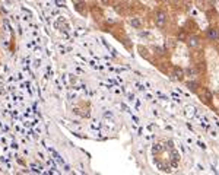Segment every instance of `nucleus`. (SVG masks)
<instances>
[{"mask_svg": "<svg viewBox=\"0 0 219 175\" xmlns=\"http://www.w3.org/2000/svg\"><path fill=\"white\" fill-rule=\"evenodd\" d=\"M155 24H156L158 28H164L165 26V24H167V15H165V12H162V10L156 12V15H155Z\"/></svg>", "mask_w": 219, "mask_h": 175, "instance_id": "f257e3e1", "label": "nucleus"}, {"mask_svg": "<svg viewBox=\"0 0 219 175\" xmlns=\"http://www.w3.org/2000/svg\"><path fill=\"white\" fill-rule=\"evenodd\" d=\"M162 150V147H161V144H156L155 147H153V152H161Z\"/></svg>", "mask_w": 219, "mask_h": 175, "instance_id": "1a4fd4ad", "label": "nucleus"}, {"mask_svg": "<svg viewBox=\"0 0 219 175\" xmlns=\"http://www.w3.org/2000/svg\"><path fill=\"white\" fill-rule=\"evenodd\" d=\"M184 76H185V73L183 69H180V67L174 69V79L175 80H184Z\"/></svg>", "mask_w": 219, "mask_h": 175, "instance_id": "f03ea898", "label": "nucleus"}, {"mask_svg": "<svg viewBox=\"0 0 219 175\" xmlns=\"http://www.w3.org/2000/svg\"><path fill=\"white\" fill-rule=\"evenodd\" d=\"M207 34H209V38H210L212 41H218V40H219V31H218V29H215V28H210Z\"/></svg>", "mask_w": 219, "mask_h": 175, "instance_id": "7ed1b4c3", "label": "nucleus"}, {"mask_svg": "<svg viewBox=\"0 0 219 175\" xmlns=\"http://www.w3.org/2000/svg\"><path fill=\"white\" fill-rule=\"evenodd\" d=\"M204 96H206V101H207V102L212 101V93L209 91H204Z\"/></svg>", "mask_w": 219, "mask_h": 175, "instance_id": "6e6552de", "label": "nucleus"}, {"mask_svg": "<svg viewBox=\"0 0 219 175\" xmlns=\"http://www.w3.org/2000/svg\"><path fill=\"white\" fill-rule=\"evenodd\" d=\"M184 73H185V76L194 77V76H196V69H194V67H187V69L184 70Z\"/></svg>", "mask_w": 219, "mask_h": 175, "instance_id": "423d86ee", "label": "nucleus"}, {"mask_svg": "<svg viewBox=\"0 0 219 175\" xmlns=\"http://www.w3.org/2000/svg\"><path fill=\"white\" fill-rule=\"evenodd\" d=\"M187 45H188L190 48H196V47L199 45V38H197V37H190V38L187 40Z\"/></svg>", "mask_w": 219, "mask_h": 175, "instance_id": "20e7f679", "label": "nucleus"}, {"mask_svg": "<svg viewBox=\"0 0 219 175\" xmlns=\"http://www.w3.org/2000/svg\"><path fill=\"white\" fill-rule=\"evenodd\" d=\"M178 40H181V41H184V40H185V35H184V32L178 34Z\"/></svg>", "mask_w": 219, "mask_h": 175, "instance_id": "9d476101", "label": "nucleus"}, {"mask_svg": "<svg viewBox=\"0 0 219 175\" xmlns=\"http://www.w3.org/2000/svg\"><path fill=\"white\" fill-rule=\"evenodd\" d=\"M197 86H199V85H197V82H194V80H193V82H187V88H188L191 92L197 91Z\"/></svg>", "mask_w": 219, "mask_h": 175, "instance_id": "0eeeda50", "label": "nucleus"}, {"mask_svg": "<svg viewBox=\"0 0 219 175\" xmlns=\"http://www.w3.org/2000/svg\"><path fill=\"white\" fill-rule=\"evenodd\" d=\"M130 25L133 26V28H136V29H139V28L142 26V22H140L137 18H132V19H130Z\"/></svg>", "mask_w": 219, "mask_h": 175, "instance_id": "39448f33", "label": "nucleus"}]
</instances>
